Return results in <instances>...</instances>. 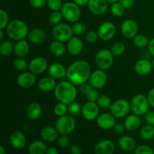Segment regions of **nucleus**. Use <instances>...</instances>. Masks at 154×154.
Masks as SVG:
<instances>
[{
    "label": "nucleus",
    "instance_id": "obj_37",
    "mask_svg": "<svg viewBox=\"0 0 154 154\" xmlns=\"http://www.w3.org/2000/svg\"><path fill=\"white\" fill-rule=\"evenodd\" d=\"M63 18L61 11H52L48 16V21L52 25L56 26L60 23Z\"/></svg>",
    "mask_w": 154,
    "mask_h": 154
},
{
    "label": "nucleus",
    "instance_id": "obj_49",
    "mask_svg": "<svg viewBox=\"0 0 154 154\" xmlns=\"http://www.w3.org/2000/svg\"><path fill=\"white\" fill-rule=\"evenodd\" d=\"M48 0H29V4L34 8H42L47 5Z\"/></svg>",
    "mask_w": 154,
    "mask_h": 154
},
{
    "label": "nucleus",
    "instance_id": "obj_56",
    "mask_svg": "<svg viewBox=\"0 0 154 154\" xmlns=\"http://www.w3.org/2000/svg\"><path fill=\"white\" fill-rule=\"evenodd\" d=\"M148 51L150 55L154 57V38L150 41L148 44Z\"/></svg>",
    "mask_w": 154,
    "mask_h": 154
},
{
    "label": "nucleus",
    "instance_id": "obj_41",
    "mask_svg": "<svg viewBox=\"0 0 154 154\" xmlns=\"http://www.w3.org/2000/svg\"><path fill=\"white\" fill-rule=\"evenodd\" d=\"M125 8L122 5L121 3L120 2L114 3L112 4L111 7V12L114 16L115 17H120L124 14Z\"/></svg>",
    "mask_w": 154,
    "mask_h": 154
},
{
    "label": "nucleus",
    "instance_id": "obj_3",
    "mask_svg": "<svg viewBox=\"0 0 154 154\" xmlns=\"http://www.w3.org/2000/svg\"><path fill=\"white\" fill-rule=\"evenodd\" d=\"M8 36L13 41L23 40L28 37L29 32L27 24L22 20H13L10 21L6 26Z\"/></svg>",
    "mask_w": 154,
    "mask_h": 154
},
{
    "label": "nucleus",
    "instance_id": "obj_40",
    "mask_svg": "<svg viewBox=\"0 0 154 154\" xmlns=\"http://www.w3.org/2000/svg\"><path fill=\"white\" fill-rule=\"evenodd\" d=\"M13 66L16 70L20 71V72L26 70V68L29 67V65L27 64L26 60L23 59L22 57L15 58L13 61Z\"/></svg>",
    "mask_w": 154,
    "mask_h": 154
},
{
    "label": "nucleus",
    "instance_id": "obj_38",
    "mask_svg": "<svg viewBox=\"0 0 154 154\" xmlns=\"http://www.w3.org/2000/svg\"><path fill=\"white\" fill-rule=\"evenodd\" d=\"M72 30H73L74 35L76 36H81L85 34L87 31V26L84 23L81 22L75 23L72 26Z\"/></svg>",
    "mask_w": 154,
    "mask_h": 154
},
{
    "label": "nucleus",
    "instance_id": "obj_11",
    "mask_svg": "<svg viewBox=\"0 0 154 154\" xmlns=\"http://www.w3.org/2000/svg\"><path fill=\"white\" fill-rule=\"evenodd\" d=\"M83 117L87 121H93L96 120L99 115V107L96 102H87L82 106Z\"/></svg>",
    "mask_w": 154,
    "mask_h": 154
},
{
    "label": "nucleus",
    "instance_id": "obj_17",
    "mask_svg": "<svg viewBox=\"0 0 154 154\" xmlns=\"http://www.w3.org/2000/svg\"><path fill=\"white\" fill-rule=\"evenodd\" d=\"M96 122L99 127L105 130L112 129L116 124L115 117L111 113H102L99 114L96 119Z\"/></svg>",
    "mask_w": 154,
    "mask_h": 154
},
{
    "label": "nucleus",
    "instance_id": "obj_44",
    "mask_svg": "<svg viewBox=\"0 0 154 154\" xmlns=\"http://www.w3.org/2000/svg\"><path fill=\"white\" fill-rule=\"evenodd\" d=\"M8 15L5 10H0V29H4L8 24Z\"/></svg>",
    "mask_w": 154,
    "mask_h": 154
},
{
    "label": "nucleus",
    "instance_id": "obj_53",
    "mask_svg": "<svg viewBox=\"0 0 154 154\" xmlns=\"http://www.w3.org/2000/svg\"><path fill=\"white\" fill-rule=\"evenodd\" d=\"M70 153L71 154H81L82 150L78 144H73L70 147Z\"/></svg>",
    "mask_w": 154,
    "mask_h": 154
},
{
    "label": "nucleus",
    "instance_id": "obj_9",
    "mask_svg": "<svg viewBox=\"0 0 154 154\" xmlns=\"http://www.w3.org/2000/svg\"><path fill=\"white\" fill-rule=\"evenodd\" d=\"M109 110L110 112L115 117V118H124L129 114L131 110L130 102L126 99H118L111 104Z\"/></svg>",
    "mask_w": 154,
    "mask_h": 154
},
{
    "label": "nucleus",
    "instance_id": "obj_32",
    "mask_svg": "<svg viewBox=\"0 0 154 154\" xmlns=\"http://www.w3.org/2000/svg\"><path fill=\"white\" fill-rule=\"evenodd\" d=\"M14 50V45L10 40L2 41L0 44V54L4 57L10 56Z\"/></svg>",
    "mask_w": 154,
    "mask_h": 154
},
{
    "label": "nucleus",
    "instance_id": "obj_48",
    "mask_svg": "<svg viewBox=\"0 0 154 154\" xmlns=\"http://www.w3.org/2000/svg\"><path fill=\"white\" fill-rule=\"evenodd\" d=\"M86 96H87V101H89V102H96V101H97L98 98H99V92H98L97 89L93 88L91 91H90Z\"/></svg>",
    "mask_w": 154,
    "mask_h": 154
},
{
    "label": "nucleus",
    "instance_id": "obj_57",
    "mask_svg": "<svg viewBox=\"0 0 154 154\" xmlns=\"http://www.w3.org/2000/svg\"><path fill=\"white\" fill-rule=\"evenodd\" d=\"M45 154H59V151L57 148L54 147H50L47 149Z\"/></svg>",
    "mask_w": 154,
    "mask_h": 154
},
{
    "label": "nucleus",
    "instance_id": "obj_19",
    "mask_svg": "<svg viewBox=\"0 0 154 154\" xmlns=\"http://www.w3.org/2000/svg\"><path fill=\"white\" fill-rule=\"evenodd\" d=\"M48 75L54 79H62L67 74V69L63 64L60 63H54L50 65L48 69Z\"/></svg>",
    "mask_w": 154,
    "mask_h": 154
},
{
    "label": "nucleus",
    "instance_id": "obj_5",
    "mask_svg": "<svg viewBox=\"0 0 154 154\" xmlns=\"http://www.w3.org/2000/svg\"><path fill=\"white\" fill-rule=\"evenodd\" d=\"M131 111L136 115H144L149 111V103L147 96L143 94H137L133 96L130 102Z\"/></svg>",
    "mask_w": 154,
    "mask_h": 154
},
{
    "label": "nucleus",
    "instance_id": "obj_2",
    "mask_svg": "<svg viewBox=\"0 0 154 154\" xmlns=\"http://www.w3.org/2000/svg\"><path fill=\"white\" fill-rule=\"evenodd\" d=\"M78 91L75 84L70 81H62L59 83L54 90V96L60 102L70 105L75 102L77 97Z\"/></svg>",
    "mask_w": 154,
    "mask_h": 154
},
{
    "label": "nucleus",
    "instance_id": "obj_58",
    "mask_svg": "<svg viewBox=\"0 0 154 154\" xmlns=\"http://www.w3.org/2000/svg\"><path fill=\"white\" fill-rule=\"evenodd\" d=\"M74 2L79 6H84L88 4L89 0H73Z\"/></svg>",
    "mask_w": 154,
    "mask_h": 154
},
{
    "label": "nucleus",
    "instance_id": "obj_28",
    "mask_svg": "<svg viewBox=\"0 0 154 154\" xmlns=\"http://www.w3.org/2000/svg\"><path fill=\"white\" fill-rule=\"evenodd\" d=\"M29 45L28 42L26 41L25 39L23 40H20L17 42V43L14 45V53L15 55L17 57H25L27 56L29 53Z\"/></svg>",
    "mask_w": 154,
    "mask_h": 154
},
{
    "label": "nucleus",
    "instance_id": "obj_30",
    "mask_svg": "<svg viewBox=\"0 0 154 154\" xmlns=\"http://www.w3.org/2000/svg\"><path fill=\"white\" fill-rule=\"evenodd\" d=\"M46 144L42 141H35L28 147L29 154H45L47 151Z\"/></svg>",
    "mask_w": 154,
    "mask_h": 154
},
{
    "label": "nucleus",
    "instance_id": "obj_33",
    "mask_svg": "<svg viewBox=\"0 0 154 154\" xmlns=\"http://www.w3.org/2000/svg\"><path fill=\"white\" fill-rule=\"evenodd\" d=\"M140 136L142 139L148 141L154 138V126L152 125H146L140 130Z\"/></svg>",
    "mask_w": 154,
    "mask_h": 154
},
{
    "label": "nucleus",
    "instance_id": "obj_51",
    "mask_svg": "<svg viewBox=\"0 0 154 154\" xmlns=\"http://www.w3.org/2000/svg\"><path fill=\"white\" fill-rule=\"evenodd\" d=\"M144 119L147 124L154 126V111H148L144 114Z\"/></svg>",
    "mask_w": 154,
    "mask_h": 154
},
{
    "label": "nucleus",
    "instance_id": "obj_21",
    "mask_svg": "<svg viewBox=\"0 0 154 154\" xmlns=\"http://www.w3.org/2000/svg\"><path fill=\"white\" fill-rule=\"evenodd\" d=\"M115 146L110 140H102L95 147V154H114Z\"/></svg>",
    "mask_w": 154,
    "mask_h": 154
},
{
    "label": "nucleus",
    "instance_id": "obj_47",
    "mask_svg": "<svg viewBox=\"0 0 154 154\" xmlns=\"http://www.w3.org/2000/svg\"><path fill=\"white\" fill-rule=\"evenodd\" d=\"M99 38V35H98V32L96 31H93V30L89 31L86 34V40L89 43H95V42H97Z\"/></svg>",
    "mask_w": 154,
    "mask_h": 154
},
{
    "label": "nucleus",
    "instance_id": "obj_7",
    "mask_svg": "<svg viewBox=\"0 0 154 154\" xmlns=\"http://www.w3.org/2000/svg\"><path fill=\"white\" fill-rule=\"evenodd\" d=\"M52 35L55 40L61 42H68L74 36V32L72 27L66 23H60L54 26L52 30Z\"/></svg>",
    "mask_w": 154,
    "mask_h": 154
},
{
    "label": "nucleus",
    "instance_id": "obj_13",
    "mask_svg": "<svg viewBox=\"0 0 154 154\" xmlns=\"http://www.w3.org/2000/svg\"><path fill=\"white\" fill-rule=\"evenodd\" d=\"M48 62L45 57H36L29 63V69L35 75H41L48 69Z\"/></svg>",
    "mask_w": 154,
    "mask_h": 154
},
{
    "label": "nucleus",
    "instance_id": "obj_62",
    "mask_svg": "<svg viewBox=\"0 0 154 154\" xmlns=\"http://www.w3.org/2000/svg\"><path fill=\"white\" fill-rule=\"evenodd\" d=\"M151 63H152V66H153V68L154 69V59H153V60H152Z\"/></svg>",
    "mask_w": 154,
    "mask_h": 154
},
{
    "label": "nucleus",
    "instance_id": "obj_43",
    "mask_svg": "<svg viewBox=\"0 0 154 154\" xmlns=\"http://www.w3.org/2000/svg\"><path fill=\"white\" fill-rule=\"evenodd\" d=\"M82 112V107L78 102H72L69 105V113L72 116H76L81 114Z\"/></svg>",
    "mask_w": 154,
    "mask_h": 154
},
{
    "label": "nucleus",
    "instance_id": "obj_23",
    "mask_svg": "<svg viewBox=\"0 0 154 154\" xmlns=\"http://www.w3.org/2000/svg\"><path fill=\"white\" fill-rule=\"evenodd\" d=\"M28 38L29 42L34 45H41L46 40V34L41 29L33 28L29 32Z\"/></svg>",
    "mask_w": 154,
    "mask_h": 154
},
{
    "label": "nucleus",
    "instance_id": "obj_63",
    "mask_svg": "<svg viewBox=\"0 0 154 154\" xmlns=\"http://www.w3.org/2000/svg\"><path fill=\"white\" fill-rule=\"evenodd\" d=\"M129 154H132V153H129Z\"/></svg>",
    "mask_w": 154,
    "mask_h": 154
},
{
    "label": "nucleus",
    "instance_id": "obj_4",
    "mask_svg": "<svg viewBox=\"0 0 154 154\" xmlns=\"http://www.w3.org/2000/svg\"><path fill=\"white\" fill-rule=\"evenodd\" d=\"M63 18L70 23H77L81 17V11L80 6L74 2H67L64 3L61 9Z\"/></svg>",
    "mask_w": 154,
    "mask_h": 154
},
{
    "label": "nucleus",
    "instance_id": "obj_12",
    "mask_svg": "<svg viewBox=\"0 0 154 154\" xmlns=\"http://www.w3.org/2000/svg\"><path fill=\"white\" fill-rule=\"evenodd\" d=\"M116 26L111 22H104L99 26L98 29V35L99 39L107 42L114 38L116 34Z\"/></svg>",
    "mask_w": 154,
    "mask_h": 154
},
{
    "label": "nucleus",
    "instance_id": "obj_34",
    "mask_svg": "<svg viewBox=\"0 0 154 154\" xmlns=\"http://www.w3.org/2000/svg\"><path fill=\"white\" fill-rule=\"evenodd\" d=\"M132 42L134 45L138 48H145L146 46H148L149 40L145 35H144L138 34L132 38Z\"/></svg>",
    "mask_w": 154,
    "mask_h": 154
},
{
    "label": "nucleus",
    "instance_id": "obj_55",
    "mask_svg": "<svg viewBox=\"0 0 154 154\" xmlns=\"http://www.w3.org/2000/svg\"><path fill=\"white\" fill-rule=\"evenodd\" d=\"M147 99H148L150 106L154 108V87L149 91L147 94Z\"/></svg>",
    "mask_w": 154,
    "mask_h": 154
},
{
    "label": "nucleus",
    "instance_id": "obj_14",
    "mask_svg": "<svg viewBox=\"0 0 154 154\" xmlns=\"http://www.w3.org/2000/svg\"><path fill=\"white\" fill-rule=\"evenodd\" d=\"M121 32L127 38H133L138 33V25L135 20L127 19L121 25Z\"/></svg>",
    "mask_w": 154,
    "mask_h": 154
},
{
    "label": "nucleus",
    "instance_id": "obj_36",
    "mask_svg": "<svg viewBox=\"0 0 154 154\" xmlns=\"http://www.w3.org/2000/svg\"><path fill=\"white\" fill-rule=\"evenodd\" d=\"M125 51H126V46L122 42H116L115 44L112 45L111 49L113 55L115 56V57L121 56L125 52Z\"/></svg>",
    "mask_w": 154,
    "mask_h": 154
},
{
    "label": "nucleus",
    "instance_id": "obj_39",
    "mask_svg": "<svg viewBox=\"0 0 154 154\" xmlns=\"http://www.w3.org/2000/svg\"><path fill=\"white\" fill-rule=\"evenodd\" d=\"M96 103L101 108H109L111 105V101L106 95H100L96 101Z\"/></svg>",
    "mask_w": 154,
    "mask_h": 154
},
{
    "label": "nucleus",
    "instance_id": "obj_59",
    "mask_svg": "<svg viewBox=\"0 0 154 154\" xmlns=\"http://www.w3.org/2000/svg\"><path fill=\"white\" fill-rule=\"evenodd\" d=\"M6 153V150L5 149V147L3 146H1L0 147V154H5Z\"/></svg>",
    "mask_w": 154,
    "mask_h": 154
},
{
    "label": "nucleus",
    "instance_id": "obj_8",
    "mask_svg": "<svg viewBox=\"0 0 154 154\" xmlns=\"http://www.w3.org/2000/svg\"><path fill=\"white\" fill-rule=\"evenodd\" d=\"M114 57L112 52L108 49L100 50L96 54L95 57V62L99 69L108 70L112 66L114 63Z\"/></svg>",
    "mask_w": 154,
    "mask_h": 154
},
{
    "label": "nucleus",
    "instance_id": "obj_45",
    "mask_svg": "<svg viewBox=\"0 0 154 154\" xmlns=\"http://www.w3.org/2000/svg\"><path fill=\"white\" fill-rule=\"evenodd\" d=\"M134 154H154L153 150L147 145H140L135 150Z\"/></svg>",
    "mask_w": 154,
    "mask_h": 154
},
{
    "label": "nucleus",
    "instance_id": "obj_24",
    "mask_svg": "<svg viewBox=\"0 0 154 154\" xmlns=\"http://www.w3.org/2000/svg\"><path fill=\"white\" fill-rule=\"evenodd\" d=\"M57 85L56 79H54V78L51 76L45 77V78H42L38 84L39 90L42 92H45V93L54 91Z\"/></svg>",
    "mask_w": 154,
    "mask_h": 154
},
{
    "label": "nucleus",
    "instance_id": "obj_50",
    "mask_svg": "<svg viewBox=\"0 0 154 154\" xmlns=\"http://www.w3.org/2000/svg\"><path fill=\"white\" fill-rule=\"evenodd\" d=\"M93 88V87H92L91 84H90V83L86 82V83H84V84L80 85V92H81L83 95H85V96H87V95L88 94L90 91H91L92 89Z\"/></svg>",
    "mask_w": 154,
    "mask_h": 154
},
{
    "label": "nucleus",
    "instance_id": "obj_22",
    "mask_svg": "<svg viewBox=\"0 0 154 154\" xmlns=\"http://www.w3.org/2000/svg\"><path fill=\"white\" fill-rule=\"evenodd\" d=\"M153 69L151 61L147 60V59L138 60L134 66V69H135V72L138 75H142V76L149 75L152 72Z\"/></svg>",
    "mask_w": 154,
    "mask_h": 154
},
{
    "label": "nucleus",
    "instance_id": "obj_15",
    "mask_svg": "<svg viewBox=\"0 0 154 154\" xmlns=\"http://www.w3.org/2000/svg\"><path fill=\"white\" fill-rule=\"evenodd\" d=\"M36 83V77L31 72H24L17 78V84L20 88L29 89L33 87Z\"/></svg>",
    "mask_w": 154,
    "mask_h": 154
},
{
    "label": "nucleus",
    "instance_id": "obj_60",
    "mask_svg": "<svg viewBox=\"0 0 154 154\" xmlns=\"http://www.w3.org/2000/svg\"><path fill=\"white\" fill-rule=\"evenodd\" d=\"M3 36H4L3 29H0V40L1 41H3Z\"/></svg>",
    "mask_w": 154,
    "mask_h": 154
},
{
    "label": "nucleus",
    "instance_id": "obj_46",
    "mask_svg": "<svg viewBox=\"0 0 154 154\" xmlns=\"http://www.w3.org/2000/svg\"><path fill=\"white\" fill-rule=\"evenodd\" d=\"M70 139L68 137V135H61L57 138V144L61 148H66L69 145Z\"/></svg>",
    "mask_w": 154,
    "mask_h": 154
},
{
    "label": "nucleus",
    "instance_id": "obj_61",
    "mask_svg": "<svg viewBox=\"0 0 154 154\" xmlns=\"http://www.w3.org/2000/svg\"><path fill=\"white\" fill-rule=\"evenodd\" d=\"M106 1L108 2V3H111V4H114V3L120 1V0H106Z\"/></svg>",
    "mask_w": 154,
    "mask_h": 154
},
{
    "label": "nucleus",
    "instance_id": "obj_54",
    "mask_svg": "<svg viewBox=\"0 0 154 154\" xmlns=\"http://www.w3.org/2000/svg\"><path fill=\"white\" fill-rule=\"evenodd\" d=\"M120 2L125 8H130L135 4V0H120Z\"/></svg>",
    "mask_w": 154,
    "mask_h": 154
},
{
    "label": "nucleus",
    "instance_id": "obj_27",
    "mask_svg": "<svg viewBox=\"0 0 154 154\" xmlns=\"http://www.w3.org/2000/svg\"><path fill=\"white\" fill-rule=\"evenodd\" d=\"M42 113V106L38 102H32L28 105L26 109V114L30 120H37L41 117Z\"/></svg>",
    "mask_w": 154,
    "mask_h": 154
},
{
    "label": "nucleus",
    "instance_id": "obj_42",
    "mask_svg": "<svg viewBox=\"0 0 154 154\" xmlns=\"http://www.w3.org/2000/svg\"><path fill=\"white\" fill-rule=\"evenodd\" d=\"M47 5L52 11H60L63 8L62 0H48Z\"/></svg>",
    "mask_w": 154,
    "mask_h": 154
},
{
    "label": "nucleus",
    "instance_id": "obj_29",
    "mask_svg": "<svg viewBox=\"0 0 154 154\" xmlns=\"http://www.w3.org/2000/svg\"><path fill=\"white\" fill-rule=\"evenodd\" d=\"M118 144L120 148L126 152H131L135 148V141L133 138L129 135L122 136L119 139Z\"/></svg>",
    "mask_w": 154,
    "mask_h": 154
},
{
    "label": "nucleus",
    "instance_id": "obj_26",
    "mask_svg": "<svg viewBox=\"0 0 154 154\" xmlns=\"http://www.w3.org/2000/svg\"><path fill=\"white\" fill-rule=\"evenodd\" d=\"M41 137L46 142H54L58 138L59 132L56 128L52 126H45L41 131Z\"/></svg>",
    "mask_w": 154,
    "mask_h": 154
},
{
    "label": "nucleus",
    "instance_id": "obj_6",
    "mask_svg": "<svg viewBox=\"0 0 154 154\" xmlns=\"http://www.w3.org/2000/svg\"><path fill=\"white\" fill-rule=\"evenodd\" d=\"M76 121L72 115L60 117L55 123V128L60 135H69L75 129Z\"/></svg>",
    "mask_w": 154,
    "mask_h": 154
},
{
    "label": "nucleus",
    "instance_id": "obj_31",
    "mask_svg": "<svg viewBox=\"0 0 154 154\" xmlns=\"http://www.w3.org/2000/svg\"><path fill=\"white\" fill-rule=\"evenodd\" d=\"M50 51L54 57H60L66 53V47L63 45V42L56 40L51 42L50 45Z\"/></svg>",
    "mask_w": 154,
    "mask_h": 154
},
{
    "label": "nucleus",
    "instance_id": "obj_1",
    "mask_svg": "<svg viewBox=\"0 0 154 154\" xmlns=\"http://www.w3.org/2000/svg\"><path fill=\"white\" fill-rule=\"evenodd\" d=\"M91 73V67L87 61L78 60L68 67L66 77L71 83L80 86L89 81Z\"/></svg>",
    "mask_w": 154,
    "mask_h": 154
},
{
    "label": "nucleus",
    "instance_id": "obj_20",
    "mask_svg": "<svg viewBox=\"0 0 154 154\" xmlns=\"http://www.w3.org/2000/svg\"><path fill=\"white\" fill-rule=\"evenodd\" d=\"M84 49V44L78 36H73L67 43L68 52L73 56H78Z\"/></svg>",
    "mask_w": 154,
    "mask_h": 154
},
{
    "label": "nucleus",
    "instance_id": "obj_25",
    "mask_svg": "<svg viewBox=\"0 0 154 154\" xmlns=\"http://www.w3.org/2000/svg\"><path fill=\"white\" fill-rule=\"evenodd\" d=\"M124 126L128 131L134 132L138 129L141 124V120L139 116L133 114L127 116L124 120Z\"/></svg>",
    "mask_w": 154,
    "mask_h": 154
},
{
    "label": "nucleus",
    "instance_id": "obj_35",
    "mask_svg": "<svg viewBox=\"0 0 154 154\" xmlns=\"http://www.w3.org/2000/svg\"><path fill=\"white\" fill-rule=\"evenodd\" d=\"M54 112L55 115L59 117L66 115L67 112H69V105L65 103H63V102H59L54 106Z\"/></svg>",
    "mask_w": 154,
    "mask_h": 154
},
{
    "label": "nucleus",
    "instance_id": "obj_18",
    "mask_svg": "<svg viewBox=\"0 0 154 154\" xmlns=\"http://www.w3.org/2000/svg\"><path fill=\"white\" fill-rule=\"evenodd\" d=\"M9 142L11 145L15 149H22L26 144V138L22 132L15 130L11 133L9 136Z\"/></svg>",
    "mask_w": 154,
    "mask_h": 154
},
{
    "label": "nucleus",
    "instance_id": "obj_10",
    "mask_svg": "<svg viewBox=\"0 0 154 154\" xmlns=\"http://www.w3.org/2000/svg\"><path fill=\"white\" fill-rule=\"evenodd\" d=\"M108 82V75L106 72L102 69H97L91 73L89 83L95 89H102Z\"/></svg>",
    "mask_w": 154,
    "mask_h": 154
},
{
    "label": "nucleus",
    "instance_id": "obj_16",
    "mask_svg": "<svg viewBox=\"0 0 154 154\" xmlns=\"http://www.w3.org/2000/svg\"><path fill=\"white\" fill-rule=\"evenodd\" d=\"M87 6L93 14L100 16L108 10V2L106 0H89Z\"/></svg>",
    "mask_w": 154,
    "mask_h": 154
},
{
    "label": "nucleus",
    "instance_id": "obj_52",
    "mask_svg": "<svg viewBox=\"0 0 154 154\" xmlns=\"http://www.w3.org/2000/svg\"><path fill=\"white\" fill-rule=\"evenodd\" d=\"M114 132L117 134H122L124 132L125 129H126V127H125L124 124L120 123H117L114 125V126L113 127Z\"/></svg>",
    "mask_w": 154,
    "mask_h": 154
}]
</instances>
